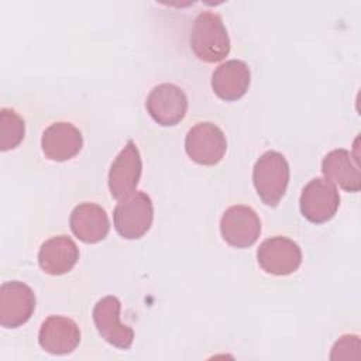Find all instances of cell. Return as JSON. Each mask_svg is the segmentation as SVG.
Segmentation results:
<instances>
[{"mask_svg": "<svg viewBox=\"0 0 361 361\" xmlns=\"http://www.w3.org/2000/svg\"><path fill=\"white\" fill-rule=\"evenodd\" d=\"M190 49L206 63L223 61L230 52V37L221 17L213 11H202L193 21Z\"/></svg>", "mask_w": 361, "mask_h": 361, "instance_id": "1", "label": "cell"}, {"mask_svg": "<svg viewBox=\"0 0 361 361\" xmlns=\"http://www.w3.org/2000/svg\"><path fill=\"white\" fill-rule=\"evenodd\" d=\"M185 151L199 165H216L227 151V140L216 124L210 121L197 123L186 134Z\"/></svg>", "mask_w": 361, "mask_h": 361, "instance_id": "4", "label": "cell"}, {"mask_svg": "<svg viewBox=\"0 0 361 361\" xmlns=\"http://www.w3.org/2000/svg\"><path fill=\"white\" fill-rule=\"evenodd\" d=\"M79 259V248L68 235H55L42 243L38 251V264L45 274L63 275Z\"/></svg>", "mask_w": 361, "mask_h": 361, "instance_id": "16", "label": "cell"}, {"mask_svg": "<svg viewBox=\"0 0 361 361\" xmlns=\"http://www.w3.org/2000/svg\"><path fill=\"white\" fill-rule=\"evenodd\" d=\"M299 206L303 217L310 223H326L338 210L340 195L330 180L314 178L303 188Z\"/></svg>", "mask_w": 361, "mask_h": 361, "instance_id": "5", "label": "cell"}, {"mask_svg": "<svg viewBox=\"0 0 361 361\" xmlns=\"http://www.w3.org/2000/svg\"><path fill=\"white\" fill-rule=\"evenodd\" d=\"M142 172V161L140 151L133 140L127 141L124 148L114 158L109 171L110 195L121 200L137 190Z\"/></svg>", "mask_w": 361, "mask_h": 361, "instance_id": "8", "label": "cell"}, {"mask_svg": "<svg viewBox=\"0 0 361 361\" xmlns=\"http://www.w3.org/2000/svg\"><path fill=\"white\" fill-rule=\"evenodd\" d=\"M121 303L116 296H104L93 307L94 326L109 344L128 350L134 341V331L130 326L120 322Z\"/></svg>", "mask_w": 361, "mask_h": 361, "instance_id": "11", "label": "cell"}, {"mask_svg": "<svg viewBox=\"0 0 361 361\" xmlns=\"http://www.w3.org/2000/svg\"><path fill=\"white\" fill-rule=\"evenodd\" d=\"M145 109L154 121L164 127H172L183 120L188 110V97L179 86L161 83L149 92Z\"/></svg>", "mask_w": 361, "mask_h": 361, "instance_id": "10", "label": "cell"}, {"mask_svg": "<svg viewBox=\"0 0 361 361\" xmlns=\"http://www.w3.org/2000/svg\"><path fill=\"white\" fill-rule=\"evenodd\" d=\"M69 224L75 237L86 244H94L104 240L110 230L106 210L90 202L80 203L72 210Z\"/></svg>", "mask_w": 361, "mask_h": 361, "instance_id": "14", "label": "cell"}, {"mask_svg": "<svg viewBox=\"0 0 361 361\" xmlns=\"http://www.w3.org/2000/svg\"><path fill=\"white\" fill-rule=\"evenodd\" d=\"M154 206L151 197L141 190L118 200L113 212L116 231L127 240L141 238L152 226Z\"/></svg>", "mask_w": 361, "mask_h": 361, "instance_id": "3", "label": "cell"}, {"mask_svg": "<svg viewBox=\"0 0 361 361\" xmlns=\"http://www.w3.org/2000/svg\"><path fill=\"white\" fill-rule=\"evenodd\" d=\"M35 310V293L24 282L8 281L0 288V324L17 329L27 323Z\"/></svg>", "mask_w": 361, "mask_h": 361, "instance_id": "9", "label": "cell"}, {"mask_svg": "<svg viewBox=\"0 0 361 361\" xmlns=\"http://www.w3.org/2000/svg\"><path fill=\"white\" fill-rule=\"evenodd\" d=\"M252 182L259 199L271 207L278 206L289 183V164L278 151L264 152L252 169Z\"/></svg>", "mask_w": 361, "mask_h": 361, "instance_id": "2", "label": "cell"}, {"mask_svg": "<svg viewBox=\"0 0 361 361\" xmlns=\"http://www.w3.org/2000/svg\"><path fill=\"white\" fill-rule=\"evenodd\" d=\"M324 179L340 186L345 192L355 193L361 189V175L357 159L347 149L337 148L330 151L322 161Z\"/></svg>", "mask_w": 361, "mask_h": 361, "instance_id": "17", "label": "cell"}, {"mask_svg": "<svg viewBox=\"0 0 361 361\" xmlns=\"http://www.w3.org/2000/svg\"><path fill=\"white\" fill-rule=\"evenodd\" d=\"M257 259L267 274L283 276L293 274L300 267L302 251L293 240L275 235L261 243L257 251Z\"/></svg>", "mask_w": 361, "mask_h": 361, "instance_id": "7", "label": "cell"}, {"mask_svg": "<svg viewBox=\"0 0 361 361\" xmlns=\"http://www.w3.org/2000/svg\"><path fill=\"white\" fill-rule=\"evenodd\" d=\"M350 350L358 351L360 350V338L358 336H350L345 334L340 340L336 341V344L331 348V360H348V358H357L354 354H351Z\"/></svg>", "mask_w": 361, "mask_h": 361, "instance_id": "19", "label": "cell"}, {"mask_svg": "<svg viewBox=\"0 0 361 361\" xmlns=\"http://www.w3.org/2000/svg\"><path fill=\"white\" fill-rule=\"evenodd\" d=\"M25 134V123L13 109L0 110V149L10 151L20 145Z\"/></svg>", "mask_w": 361, "mask_h": 361, "instance_id": "18", "label": "cell"}, {"mask_svg": "<svg viewBox=\"0 0 361 361\" xmlns=\"http://www.w3.org/2000/svg\"><path fill=\"white\" fill-rule=\"evenodd\" d=\"M251 82V72L245 62L230 59L219 65L212 75V89L217 97L226 102L241 99Z\"/></svg>", "mask_w": 361, "mask_h": 361, "instance_id": "15", "label": "cell"}, {"mask_svg": "<svg viewBox=\"0 0 361 361\" xmlns=\"http://www.w3.org/2000/svg\"><path fill=\"white\" fill-rule=\"evenodd\" d=\"M38 343L41 348L49 354L65 355L79 345L80 330L69 317L49 316L39 327Z\"/></svg>", "mask_w": 361, "mask_h": 361, "instance_id": "12", "label": "cell"}, {"mask_svg": "<svg viewBox=\"0 0 361 361\" xmlns=\"http://www.w3.org/2000/svg\"><path fill=\"white\" fill-rule=\"evenodd\" d=\"M83 145V137L79 128L72 123L56 121L51 124L41 137L44 155L55 162H65L79 154Z\"/></svg>", "mask_w": 361, "mask_h": 361, "instance_id": "13", "label": "cell"}, {"mask_svg": "<svg viewBox=\"0 0 361 361\" xmlns=\"http://www.w3.org/2000/svg\"><path fill=\"white\" fill-rule=\"evenodd\" d=\"M223 240L235 248L251 247L261 234V220L254 209L234 204L226 209L220 219Z\"/></svg>", "mask_w": 361, "mask_h": 361, "instance_id": "6", "label": "cell"}]
</instances>
